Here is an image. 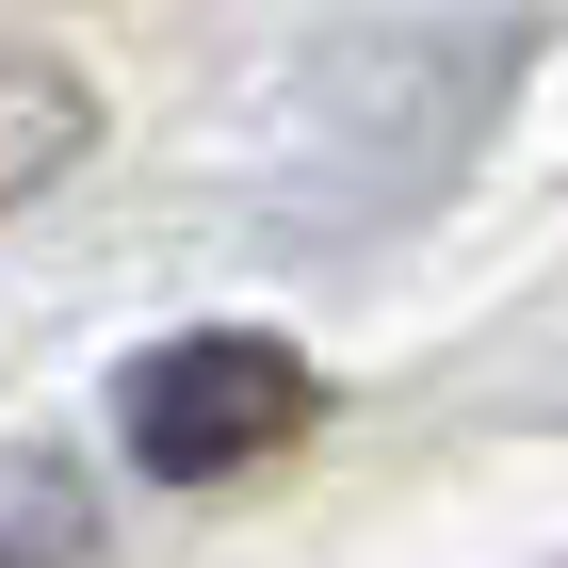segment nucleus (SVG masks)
Segmentation results:
<instances>
[{
	"label": "nucleus",
	"instance_id": "obj_2",
	"mask_svg": "<svg viewBox=\"0 0 568 568\" xmlns=\"http://www.w3.org/2000/svg\"><path fill=\"white\" fill-rule=\"evenodd\" d=\"M82 146H98V98L65 82V65H0V212H17V195H49Z\"/></svg>",
	"mask_w": 568,
	"mask_h": 568
},
{
	"label": "nucleus",
	"instance_id": "obj_1",
	"mask_svg": "<svg viewBox=\"0 0 568 568\" xmlns=\"http://www.w3.org/2000/svg\"><path fill=\"white\" fill-rule=\"evenodd\" d=\"M308 423H325V374H308L276 325H195V342H146L131 374H114V438H131V471H163V487L276 471Z\"/></svg>",
	"mask_w": 568,
	"mask_h": 568
},
{
	"label": "nucleus",
	"instance_id": "obj_3",
	"mask_svg": "<svg viewBox=\"0 0 568 568\" xmlns=\"http://www.w3.org/2000/svg\"><path fill=\"white\" fill-rule=\"evenodd\" d=\"M0 568H98L82 471H49V455H17V471H0Z\"/></svg>",
	"mask_w": 568,
	"mask_h": 568
}]
</instances>
